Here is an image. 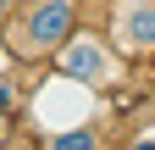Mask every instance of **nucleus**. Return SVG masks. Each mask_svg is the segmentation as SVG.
<instances>
[{
    "label": "nucleus",
    "instance_id": "1",
    "mask_svg": "<svg viewBox=\"0 0 155 150\" xmlns=\"http://www.w3.org/2000/svg\"><path fill=\"white\" fill-rule=\"evenodd\" d=\"M72 33H78V6L72 0H28V6L11 17L6 45H11V56H22V61H39V56H55Z\"/></svg>",
    "mask_w": 155,
    "mask_h": 150
},
{
    "label": "nucleus",
    "instance_id": "2",
    "mask_svg": "<svg viewBox=\"0 0 155 150\" xmlns=\"http://www.w3.org/2000/svg\"><path fill=\"white\" fill-rule=\"evenodd\" d=\"M55 67H61L72 84H94V89L116 78V56H111L105 39H94V33H72V39L55 50Z\"/></svg>",
    "mask_w": 155,
    "mask_h": 150
},
{
    "label": "nucleus",
    "instance_id": "3",
    "mask_svg": "<svg viewBox=\"0 0 155 150\" xmlns=\"http://www.w3.org/2000/svg\"><path fill=\"white\" fill-rule=\"evenodd\" d=\"M111 39L122 56H155V0H116Z\"/></svg>",
    "mask_w": 155,
    "mask_h": 150
},
{
    "label": "nucleus",
    "instance_id": "4",
    "mask_svg": "<svg viewBox=\"0 0 155 150\" xmlns=\"http://www.w3.org/2000/svg\"><path fill=\"white\" fill-rule=\"evenodd\" d=\"M50 150H100V134L94 128H61V134H50Z\"/></svg>",
    "mask_w": 155,
    "mask_h": 150
}]
</instances>
